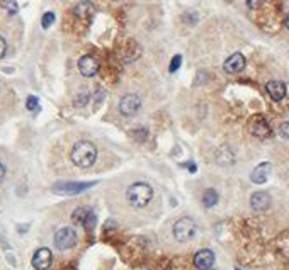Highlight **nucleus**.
<instances>
[{
    "label": "nucleus",
    "instance_id": "a211bd4d",
    "mask_svg": "<svg viewBox=\"0 0 289 270\" xmlns=\"http://www.w3.org/2000/svg\"><path fill=\"white\" fill-rule=\"evenodd\" d=\"M53 22H55V14H53V12H46V14L43 16V19H41V26L44 29H48Z\"/></svg>",
    "mask_w": 289,
    "mask_h": 270
},
{
    "label": "nucleus",
    "instance_id": "4be33fe9",
    "mask_svg": "<svg viewBox=\"0 0 289 270\" xmlns=\"http://www.w3.org/2000/svg\"><path fill=\"white\" fill-rule=\"evenodd\" d=\"M279 134H281L282 138L289 139V123H284V124H281V128H279Z\"/></svg>",
    "mask_w": 289,
    "mask_h": 270
},
{
    "label": "nucleus",
    "instance_id": "20e7f679",
    "mask_svg": "<svg viewBox=\"0 0 289 270\" xmlns=\"http://www.w3.org/2000/svg\"><path fill=\"white\" fill-rule=\"evenodd\" d=\"M55 245L58 250H70L77 245V233L73 228H61L55 235Z\"/></svg>",
    "mask_w": 289,
    "mask_h": 270
},
{
    "label": "nucleus",
    "instance_id": "412c9836",
    "mask_svg": "<svg viewBox=\"0 0 289 270\" xmlns=\"http://www.w3.org/2000/svg\"><path fill=\"white\" fill-rule=\"evenodd\" d=\"M180 63H182V56L180 55H175V56L172 58L170 68H168V70H170L172 73H173V71H177V70H179V66H180Z\"/></svg>",
    "mask_w": 289,
    "mask_h": 270
},
{
    "label": "nucleus",
    "instance_id": "6ab92c4d",
    "mask_svg": "<svg viewBox=\"0 0 289 270\" xmlns=\"http://www.w3.org/2000/svg\"><path fill=\"white\" fill-rule=\"evenodd\" d=\"M2 6L6 11H9V14H16L17 12V4L14 2V0H4Z\"/></svg>",
    "mask_w": 289,
    "mask_h": 270
},
{
    "label": "nucleus",
    "instance_id": "ddd939ff",
    "mask_svg": "<svg viewBox=\"0 0 289 270\" xmlns=\"http://www.w3.org/2000/svg\"><path fill=\"white\" fill-rule=\"evenodd\" d=\"M250 206H252V209H255V211H264V209H267L269 206H270V196L267 194V192H253L252 197H250Z\"/></svg>",
    "mask_w": 289,
    "mask_h": 270
},
{
    "label": "nucleus",
    "instance_id": "a878e982",
    "mask_svg": "<svg viewBox=\"0 0 289 270\" xmlns=\"http://www.w3.org/2000/svg\"><path fill=\"white\" fill-rule=\"evenodd\" d=\"M286 28L289 29V14H287V17H286Z\"/></svg>",
    "mask_w": 289,
    "mask_h": 270
},
{
    "label": "nucleus",
    "instance_id": "9b49d317",
    "mask_svg": "<svg viewBox=\"0 0 289 270\" xmlns=\"http://www.w3.org/2000/svg\"><path fill=\"white\" fill-rule=\"evenodd\" d=\"M53 262V255L48 248H39L33 256V267L36 270H48Z\"/></svg>",
    "mask_w": 289,
    "mask_h": 270
},
{
    "label": "nucleus",
    "instance_id": "f8f14e48",
    "mask_svg": "<svg viewBox=\"0 0 289 270\" xmlns=\"http://www.w3.org/2000/svg\"><path fill=\"white\" fill-rule=\"evenodd\" d=\"M265 90H267L270 99L275 102L282 101V99L286 97V85H284L282 82H279V80H272V82H269L267 85H265Z\"/></svg>",
    "mask_w": 289,
    "mask_h": 270
},
{
    "label": "nucleus",
    "instance_id": "aec40b11",
    "mask_svg": "<svg viewBox=\"0 0 289 270\" xmlns=\"http://www.w3.org/2000/svg\"><path fill=\"white\" fill-rule=\"evenodd\" d=\"M38 106H39L38 97L29 96V97H28V101H26V107H28V111H36V109H38Z\"/></svg>",
    "mask_w": 289,
    "mask_h": 270
},
{
    "label": "nucleus",
    "instance_id": "1a4fd4ad",
    "mask_svg": "<svg viewBox=\"0 0 289 270\" xmlns=\"http://www.w3.org/2000/svg\"><path fill=\"white\" fill-rule=\"evenodd\" d=\"M245 56L242 55V53H233L228 60L225 61L223 65V70L226 71V73L230 75H235V73H240L243 68H245Z\"/></svg>",
    "mask_w": 289,
    "mask_h": 270
},
{
    "label": "nucleus",
    "instance_id": "393cba45",
    "mask_svg": "<svg viewBox=\"0 0 289 270\" xmlns=\"http://www.w3.org/2000/svg\"><path fill=\"white\" fill-rule=\"evenodd\" d=\"M6 178V166L0 163V184H2V180Z\"/></svg>",
    "mask_w": 289,
    "mask_h": 270
},
{
    "label": "nucleus",
    "instance_id": "b1692460",
    "mask_svg": "<svg viewBox=\"0 0 289 270\" xmlns=\"http://www.w3.org/2000/svg\"><path fill=\"white\" fill-rule=\"evenodd\" d=\"M264 0H247V6L250 9H259Z\"/></svg>",
    "mask_w": 289,
    "mask_h": 270
},
{
    "label": "nucleus",
    "instance_id": "f3484780",
    "mask_svg": "<svg viewBox=\"0 0 289 270\" xmlns=\"http://www.w3.org/2000/svg\"><path fill=\"white\" fill-rule=\"evenodd\" d=\"M216 202H218V192L213 191V189H208L203 196V204L206 208H213V206H216Z\"/></svg>",
    "mask_w": 289,
    "mask_h": 270
},
{
    "label": "nucleus",
    "instance_id": "39448f33",
    "mask_svg": "<svg viewBox=\"0 0 289 270\" xmlns=\"http://www.w3.org/2000/svg\"><path fill=\"white\" fill-rule=\"evenodd\" d=\"M141 107V99L136 96V94H128V96H124L121 99V102H119V112H121L123 116H126V118H130V116H135L138 111H140Z\"/></svg>",
    "mask_w": 289,
    "mask_h": 270
},
{
    "label": "nucleus",
    "instance_id": "dca6fc26",
    "mask_svg": "<svg viewBox=\"0 0 289 270\" xmlns=\"http://www.w3.org/2000/svg\"><path fill=\"white\" fill-rule=\"evenodd\" d=\"M90 214H92L90 209H87V208H77V209L73 211L72 219H73V223L83 224V226H85V223H87V219L90 218Z\"/></svg>",
    "mask_w": 289,
    "mask_h": 270
},
{
    "label": "nucleus",
    "instance_id": "0eeeda50",
    "mask_svg": "<svg viewBox=\"0 0 289 270\" xmlns=\"http://www.w3.org/2000/svg\"><path fill=\"white\" fill-rule=\"evenodd\" d=\"M248 128H250V133L253 136H257L260 139L267 138L270 134V126L267 121H265V118H262V116H255V118L250 121V126H248Z\"/></svg>",
    "mask_w": 289,
    "mask_h": 270
},
{
    "label": "nucleus",
    "instance_id": "423d86ee",
    "mask_svg": "<svg viewBox=\"0 0 289 270\" xmlns=\"http://www.w3.org/2000/svg\"><path fill=\"white\" fill-rule=\"evenodd\" d=\"M94 184L95 182H60L55 186V192L72 196V194H78V192L87 191V189H90Z\"/></svg>",
    "mask_w": 289,
    "mask_h": 270
},
{
    "label": "nucleus",
    "instance_id": "6e6552de",
    "mask_svg": "<svg viewBox=\"0 0 289 270\" xmlns=\"http://www.w3.org/2000/svg\"><path fill=\"white\" fill-rule=\"evenodd\" d=\"M78 70L80 73H82L83 76H94L97 71H99V61H97L95 56H90V55H85L80 58L78 61Z\"/></svg>",
    "mask_w": 289,
    "mask_h": 270
},
{
    "label": "nucleus",
    "instance_id": "f03ea898",
    "mask_svg": "<svg viewBox=\"0 0 289 270\" xmlns=\"http://www.w3.org/2000/svg\"><path fill=\"white\" fill-rule=\"evenodd\" d=\"M126 199L130 202V206H133L135 209L146 208L153 199V189L145 182H136L128 189Z\"/></svg>",
    "mask_w": 289,
    "mask_h": 270
},
{
    "label": "nucleus",
    "instance_id": "9d476101",
    "mask_svg": "<svg viewBox=\"0 0 289 270\" xmlns=\"http://www.w3.org/2000/svg\"><path fill=\"white\" fill-rule=\"evenodd\" d=\"M215 263V253L211 250L204 248L199 250L198 253L194 255V265L198 270H210Z\"/></svg>",
    "mask_w": 289,
    "mask_h": 270
},
{
    "label": "nucleus",
    "instance_id": "5701e85b",
    "mask_svg": "<svg viewBox=\"0 0 289 270\" xmlns=\"http://www.w3.org/2000/svg\"><path fill=\"white\" fill-rule=\"evenodd\" d=\"M6 53H7V43H6V39L0 36V60L6 56Z\"/></svg>",
    "mask_w": 289,
    "mask_h": 270
},
{
    "label": "nucleus",
    "instance_id": "2eb2a0df",
    "mask_svg": "<svg viewBox=\"0 0 289 270\" xmlns=\"http://www.w3.org/2000/svg\"><path fill=\"white\" fill-rule=\"evenodd\" d=\"M73 14L75 17H78V19L87 21L88 17H92V14H94V6H92L90 2H80L78 6L75 7Z\"/></svg>",
    "mask_w": 289,
    "mask_h": 270
},
{
    "label": "nucleus",
    "instance_id": "f257e3e1",
    "mask_svg": "<svg viewBox=\"0 0 289 270\" xmlns=\"http://www.w3.org/2000/svg\"><path fill=\"white\" fill-rule=\"evenodd\" d=\"M70 158L80 168H90L97 160V148L90 141H78L73 146Z\"/></svg>",
    "mask_w": 289,
    "mask_h": 270
},
{
    "label": "nucleus",
    "instance_id": "4468645a",
    "mask_svg": "<svg viewBox=\"0 0 289 270\" xmlns=\"http://www.w3.org/2000/svg\"><path fill=\"white\" fill-rule=\"evenodd\" d=\"M269 173H270V163L265 161V163H260L255 166V170L252 172L250 178L253 184H264L265 180L269 178Z\"/></svg>",
    "mask_w": 289,
    "mask_h": 270
},
{
    "label": "nucleus",
    "instance_id": "7ed1b4c3",
    "mask_svg": "<svg viewBox=\"0 0 289 270\" xmlns=\"http://www.w3.org/2000/svg\"><path fill=\"white\" fill-rule=\"evenodd\" d=\"M196 233H198V226H196L192 218H180L179 221L173 224V236L180 243L192 240Z\"/></svg>",
    "mask_w": 289,
    "mask_h": 270
}]
</instances>
